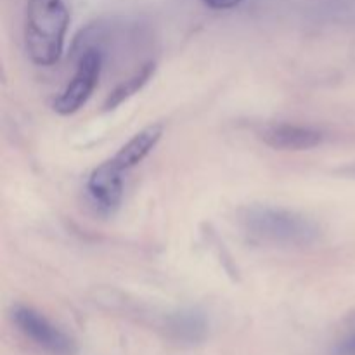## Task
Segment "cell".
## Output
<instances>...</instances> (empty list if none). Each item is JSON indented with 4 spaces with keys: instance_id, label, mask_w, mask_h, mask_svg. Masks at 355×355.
I'll return each instance as SVG.
<instances>
[{
    "instance_id": "1",
    "label": "cell",
    "mask_w": 355,
    "mask_h": 355,
    "mask_svg": "<svg viewBox=\"0 0 355 355\" xmlns=\"http://www.w3.org/2000/svg\"><path fill=\"white\" fill-rule=\"evenodd\" d=\"M69 14L62 0H30L26 7L24 42L31 61L51 66L61 58Z\"/></svg>"
},
{
    "instance_id": "2",
    "label": "cell",
    "mask_w": 355,
    "mask_h": 355,
    "mask_svg": "<svg viewBox=\"0 0 355 355\" xmlns=\"http://www.w3.org/2000/svg\"><path fill=\"white\" fill-rule=\"evenodd\" d=\"M239 222L253 238L274 245L304 246L319 238V227L315 222L286 208L253 205L241 210Z\"/></svg>"
},
{
    "instance_id": "3",
    "label": "cell",
    "mask_w": 355,
    "mask_h": 355,
    "mask_svg": "<svg viewBox=\"0 0 355 355\" xmlns=\"http://www.w3.org/2000/svg\"><path fill=\"white\" fill-rule=\"evenodd\" d=\"M101 66H103V54L97 49H85V52H82L75 76L54 103V110L59 114L75 113L89 101L99 80Z\"/></svg>"
},
{
    "instance_id": "4",
    "label": "cell",
    "mask_w": 355,
    "mask_h": 355,
    "mask_svg": "<svg viewBox=\"0 0 355 355\" xmlns=\"http://www.w3.org/2000/svg\"><path fill=\"white\" fill-rule=\"evenodd\" d=\"M17 328L38 347L54 355H73L75 343L66 333L55 328L49 319L30 307H16L12 312Z\"/></svg>"
},
{
    "instance_id": "5",
    "label": "cell",
    "mask_w": 355,
    "mask_h": 355,
    "mask_svg": "<svg viewBox=\"0 0 355 355\" xmlns=\"http://www.w3.org/2000/svg\"><path fill=\"white\" fill-rule=\"evenodd\" d=\"M123 170L118 168L113 159L97 166L89 177V193L92 196L94 203L103 210L104 214H113L121 203L123 198V179H121Z\"/></svg>"
},
{
    "instance_id": "6",
    "label": "cell",
    "mask_w": 355,
    "mask_h": 355,
    "mask_svg": "<svg viewBox=\"0 0 355 355\" xmlns=\"http://www.w3.org/2000/svg\"><path fill=\"white\" fill-rule=\"evenodd\" d=\"M262 139L267 146L286 151H304L319 146L324 139L322 132L302 125L277 123L269 125L262 130Z\"/></svg>"
},
{
    "instance_id": "7",
    "label": "cell",
    "mask_w": 355,
    "mask_h": 355,
    "mask_svg": "<svg viewBox=\"0 0 355 355\" xmlns=\"http://www.w3.org/2000/svg\"><path fill=\"white\" fill-rule=\"evenodd\" d=\"M163 135V125L155 123L146 127L144 130H141L139 134H135L120 151L114 155L113 163L120 170H128L132 166L139 165L149 153L155 149V146L158 144L159 139Z\"/></svg>"
},
{
    "instance_id": "8",
    "label": "cell",
    "mask_w": 355,
    "mask_h": 355,
    "mask_svg": "<svg viewBox=\"0 0 355 355\" xmlns=\"http://www.w3.org/2000/svg\"><path fill=\"white\" fill-rule=\"evenodd\" d=\"M155 69H156L155 62H146V64L142 66V68L139 69L134 76H130L128 80H125L123 83H120V85H118L116 89L110 94L107 101L104 103V110H107V111L114 110V107L120 106L121 103H125L128 97H132L135 92H139V90H141L142 87L149 82V78L155 75Z\"/></svg>"
},
{
    "instance_id": "9",
    "label": "cell",
    "mask_w": 355,
    "mask_h": 355,
    "mask_svg": "<svg viewBox=\"0 0 355 355\" xmlns=\"http://www.w3.org/2000/svg\"><path fill=\"white\" fill-rule=\"evenodd\" d=\"M173 328H175L180 335L193 338V336H198L203 333L205 321L198 314H182L175 319Z\"/></svg>"
},
{
    "instance_id": "10",
    "label": "cell",
    "mask_w": 355,
    "mask_h": 355,
    "mask_svg": "<svg viewBox=\"0 0 355 355\" xmlns=\"http://www.w3.org/2000/svg\"><path fill=\"white\" fill-rule=\"evenodd\" d=\"M205 6L211 7V9L217 10H225V9H234L239 3H243L245 0H201Z\"/></svg>"
},
{
    "instance_id": "11",
    "label": "cell",
    "mask_w": 355,
    "mask_h": 355,
    "mask_svg": "<svg viewBox=\"0 0 355 355\" xmlns=\"http://www.w3.org/2000/svg\"><path fill=\"white\" fill-rule=\"evenodd\" d=\"M338 355H355V336L342 343V347L338 349Z\"/></svg>"
}]
</instances>
